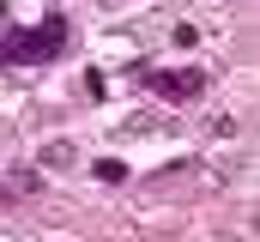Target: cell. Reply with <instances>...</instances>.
<instances>
[{
	"label": "cell",
	"mask_w": 260,
	"mask_h": 242,
	"mask_svg": "<svg viewBox=\"0 0 260 242\" xmlns=\"http://www.w3.org/2000/svg\"><path fill=\"white\" fill-rule=\"evenodd\" d=\"M91 170H97V182H121V176H127V164H121V158H97Z\"/></svg>",
	"instance_id": "3"
},
{
	"label": "cell",
	"mask_w": 260,
	"mask_h": 242,
	"mask_svg": "<svg viewBox=\"0 0 260 242\" xmlns=\"http://www.w3.org/2000/svg\"><path fill=\"white\" fill-rule=\"evenodd\" d=\"M67 55V12H49L43 24H18V31H0V73L12 67H43V60Z\"/></svg>",
	"instance_id": "1"
},
{
	"label": "cell",
	"mask_w": 260,
	"mask_h": 242,
	"mask_svg": "<svg viewBox=\"0 0 260 242\" xmlns=\"http://www.w3.org/2000/svg\"><path fill=\"white\" fill-rule=\"evenodd\" d=\"M127 73H133V79H145V85H151L157 97H170V103H194L200 91L212 85V79H206V67H182V73H157V67H145V60H133Z\"/></svg>",
	"instance_id": "2"
},
{
	"label": "cell",
	"mask_w": 260,
	"mask_h": 242,
	"mask_svg": "<svg viewBox=\"0 0 260 242\" xmlns=\"http://www.w3.org/2000/svg\"><path fill=\"white\" fill-rule=\"evenodd\" d=\"M0 31H6V0H0Z\"/></svg>",
	"instance_id": "4"
}]
</instances>
